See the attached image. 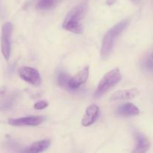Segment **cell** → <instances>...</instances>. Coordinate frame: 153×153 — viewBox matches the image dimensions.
<instances>
[{
    "label": "cell",
    "mask_w": 153,
    "mask_h": 153,
    "mask_svg": "<svg viewBox=\"0 0 153 153\" xmlns=\"http://www.w3.org/2000/svg\"><path fill=\"white\" fill-rule=\"evenodd\" d=\"M70 78L69 77L68 75L65 73V72L61 71L59 72L57 77V81H58V84L61 88H65V89H68V83L69 80Z\"/></svg>",
    "instance_id": "13"
},
{
    "label": "cell",
    "mask_w": 153,
    "mask_h": 153,
    "mask_svg": "<svg viewBox=\"0 0 153 153\" xmlns=\"http://www.w3.org/2000/svg\"><path fill=\"white\" fill-rule=\"evenodd\" d=\"M89 75V67L86 66L76 76L70 79L68 88L70 91H76L87 81Z\"/></svg>",
    "instance_id": "7"
},
{
    "label": "cell",
    "mask_w": 153,
    "mask_h": 153,
    "mask_svg": "<svg viewBox=\"0 0 153 153\" xmlns=\"http://www.w3.org/2000/svg\"><path fill=\"white\" fill-rule=\"evenodd\" d=\"M134 137L136 140V146L134 152H146L149 149V141L143 134L136 132L134 134Z\"/></svg>",
    "instance_id": "11"
},
{
    "label": "cell",
    "mask_w": 153,
    "mask_h": 153,
    "mask_svg": "<svg viewBox=\"0 0 153 153\" xmlns=\"http://www.w3.org/2000/svg\"><path fill=\"white\" fill-rule=\"evenodd\" d=\"M18 74L22 80L33 86H39L41 83L40 73L35 68L30 67H20L18 70Z\"/></svg>",
    "instance_id": "5"
},
{
    "label": "cell",
    "mask_w": 153,
    "mask_h": 153,
    "mask_svg": "<svg viewBox=\"0 0 153 153\" xmlns=\"http://www.w3.org/2000/svg\"><path fill=\"white\" fill-rule=\"evenodd\" d=\"M87 10V5L84 3L78 4L68 12L62 23V28L74 34H81L83 31L82 19Z\"/></svg>",
    "instance_id": "1"
},
{
    "label": "cell",
    "mask_w": 153,
    "mask_h": 153,
    "mask_svg": "<svg viewBox=\"0 0 153 153\" xmlns=\"http://www.w3.org/2000/svg\"><path fill=\"white\" fill-rule=\"evenodd\" d=\"M118 115L123 117H131L139 114L140 110L136 106L130 102L124 103L121 105L117 109Z\"/></svg>",
    "instance_id": "10"
},
{
    "label": "cell",
    "mask_w": 153,
    "mask_h": 153,
    "mask_svg": "<svg viewBox=\"0 0 153 153\" xmlns=\"http://www.w3.org/2000/svg\"><path fill=\"white\" fill-rule=\"evenodd\" d=\"M99 115V108L96 105L92 104L88 106L86 110L85 114L82 120V125L87 127L92 125L97 120Z\"/></svg>",
    "instance_id": "8"
},
{
    "label": "cell",
    "mask_w": 153,
    "mask_h": 153,
    "mask_svg": "<svg viewBox=\"0 0 153 153\" xmlns=\"http://www.w3.org/2000/svg\"><path fill=\"white\" fill-rule=\"evenodd\" d=\"M116 0H106V3L108 5H112V4H113L114 3L116 2Z\"/></svg>",
    "instance_id": "17"
},
{
    "label": "cell",
    "mask_w": 153,
    "mask_h": 153,
    "mask_svg": "<svg viewBox=\"0 0 153 153\" xmlns=\"http://www.w3.org/2000/svg\"><path fill=\"white\" fill-rule=\"evenodd\" d=\"M139 94V91L136 88H131L128 90H121L114 93L110 97L111 101L116 100H127L134 98Z\"/></svg>",
    "instance_id": "9"
},
{
    "label": "cell",
    "mask_w": 153,
    "mask_h": 153,
    "mask_svg": "<svg viewBox=\"0 0 153 153\" xmlns=\"http://www.w3.org/2000/svg\"><path fill=\"white\" fill-rule=\"evenodd\" d=\"M48 106V102L44 100H40V101L37 102L34 105V108L36 110H42V109L46 108Z\"/></svg>",
    "instance_id": "15"
},
{
    "label": "cell",
    "mask_w": 153,
    "mask_h": 153,
    "mask_svg": "<svg viewBox=\"0 0 153 153\" xmlns=\"http://www.w3.org/2000/svg\"><path fill=\"white\" fill-rule=\"evenodd\" d=\"M50 146V140H48V139H44V140H39V141L32 143L28 151L35 153L42 152L46 150V149H48Z\"/></svg>",
    "instance_id": "12"
},
{
    "label": "cell",
    "mask_w": 153,
    "mask_h": 153,
    "mask_svg": "<svg viewBox=\"0 0 153 153\" xmlns=\"http://www.w3.org/2000/svg\"><path fill=\"white\" fill-rule=\"evenodd\" d=\"M132 1H134V2H136V3H137L138 1H139V0H132Z\"/></svg>",
    "instance_id": "18"
},
{
    "label": "cell",
    "mask_w": 153,
    "mask_h": 153,
    "mask_svg": "<svg viewBox=\"0 0 153 153\" xmlns=\"http://www.w3.org/2000/svg\"><path fill=\"white\" fill-rule=\"evenodd\" d=\"M129 23V20L128 19L121 21L118 23L116 24L112 28H111L106 34L104 35L102 41L101 49H100V55L103 58H107L112 53V48H113L114 43L118 35L125 29Z\"/></svg>",
    "instance_id": "2"
},
{
    "label": "cell",
    "mask_w": 153,
    "mask_h": 153,
    "mask_svg": "<svg viewBox=\"0 0 153 153\" xmlns=\"http://www.w3.org/2000/svg\"><path fill=\"white\" fill-rule=\"evenodd\" d=\"M58 0H39L37 7L40 10H49L56 4Z\"/></svg>",
    "instance_id": "14"
},
{
    "label": "cell",
    "mask_w": 153,
    "mask_h": 153,
    "mask_svg": "<svg viewBox=\"0 0 153 153\" xmlns=\"http://www.w3.org/2000/svg\"><path fill=\"white\" fill-rule=\"evenodd\" d=\"M13 25L10 22L4 24L2 29L1 51L6 61L9 59L10 55V37H11Z\"/></svg>",
    "instance_id": "4"
},
{
    "label": "cell",
    "mask_w": 153,
    "mask_h": 153,
    "mask_svg": "<svg viewBox=\"0 0 153 153\" xmlns=\"http://www.w3.org/2000/svg\"><path fill=\"white\" fill-rule=\"evenodd\" d=\"M44 118L40 116H29L17 119H10L8 123L14 126H34L44 122Z\"/></svg>",
    "instance_id": "6"
},
{
    "label": "cell",
    "mask_w": 153,
    "mask_h": 153,
    "mask_svg": "<svg viewBox=\"0 0 153 153\" xmlns=\"http://www.w3.org/2000/svg\"><path fill=\"white\" fill-rule=\"evenodd\" d=\"M122 79V74L118 68H114L106 73L99 82L97 87L94 97L96 98L102 97L109 92L112 88L116 86Z\"/></svg>",
    "instance_id": "3"
},
{
    "label": "cell",
    "mask_w": 153,
    "mask_h": 153,
    "mask_svg": "<svg viewBox=\"0 0 153 153\" xmlns=\"http://www.w3.org/2000/svg\"><path fill=\"white\" fill-rule=\"evenodd\" d=\"M145 66H146V68L148 69L149 70H153V61L152 59L151 58H148V59H146L145 62Z\"/></svg>",
    "instance_id": "16"
}]
</instances>
